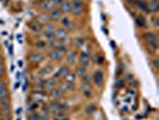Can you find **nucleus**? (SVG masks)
<instances>
[{
	"mask_svg": "<svg viewBox=\"0 0 159 120\" xmlns=\"http://www.w3.org/2000/svg\"><path fill=\"white\" fill-rule=\"evenodd\" d=\"M39 6H41V8L42 10H50L54 7V4H53V1L52 0H42L41 3H39Z\"/></svg>",
	"mask_w": 159,
	"mask_h": 120,
	"instance_id": "f8f14e48",
	"label": "nucleus"
},
{
	"mask_svg": "<svg viewBox=\"0 0 159 120\" xmlns=\"http://www.w3.org/2000/svg\"><path fill=\"white\" fill-rule=\"evenodd\" d=\"M77 75L78 76H80V77H83L84 75H86V67H83V66H80L78 70H77Z\"/></svg>",
	"mask_w": 159,
	"mask_h": 120,
	"instance_id": "f704fd0d",
	"label": "nucleus"
},
{
	"mask_svg": "<svg viewBox=\"0 0 159 120\" xmlns=\"http://www.w3.org/2000/svg\"><path fill=\"white\" fill-rule=\"evenodd\" d=\"M8 95H10V94H8V89H7V88L0 90V98H7Z\"/></svg>",
	"mask_w": 159,
	"mask_h": 120,
	"instance_id": "473e14b6",
	"label": "nucleus"
},
{
	"mask_svg": "<svg viewBox=\"0 0 159 120\" xmlns=\"http://www.w3.org/2000/svg\"><path fill=\"white\" fill-rule=\"evenodd\" d=\"M135 5L139 10H141V11L144 12H147V3L145 1V0H135Z\"/></svg>",
	"mask_w": 159,
	"mask_h": 120,
	"instance_id": "dca6fc26",
	"label": "nucleus"
},
{
	"mask_svg": "<svg viewBox=\"0 0 159 120\" xmlns=\"http://www.w3.org/2000/svg\"><path fill=\"white\" fill-rule=\"evenodd\" d=\"M37 107H38V103H36V102L34 101V103H31L30 106H29V109H30V111H35Z\"/></svg>",
	"mask_w": 159,
	"mask_h": 120,
	"instance_id": "a19ab883",
	"label": "nucleus"
},
{
	"mask_svg": "<svg viewBox=\"0 0 159 120\" xmlns=\"http://www.w3.org/2000/svg\"><path fill=\"white\" fill-rule=\"evenodd\" d=\"M29 60H30L31 63L38 64V63H42V61H43L44 57H43V54L38 53V52H34V53H31L30 55H29Z\"/></svg>",
	"mask_w": 159,
	"mask_h": 120,
	"instance_id": "39448f33",
	"label": "nucleus"
},
{
	"mask_svg": "<svg viewBox=\"0 0 159 120\" xmlns=\"http://www.w3.org/2000/svg\"><path fill=\"white\" fill-rule=\"evenodd\" d=\"M43 35H44L46 38H48V41H52V40H56L55 33H46V31H43Z\"/></svg>",
	"mask_w": 159,
	"mask_h": 120,
	"instance_id": "2f4dec72",
	"label": "nucleus"
},
{
	"mask_svg": "<svg viewBox=\"0 0 159 120\" xmlns=\"http://www.w3.org/2000/svg\"><path fill=\"white\" fill-rule=\"evenodd\" d=\"M128 4H135V0H127Z\"/></svg>",
	"mask_w": 159,
	"mask_h": 120,
	"instance_id": "09e8293b",
	"label": "nucleus"
},
{
	"mask_svg": "<svg viewBox=\"0 0 159 120\" xmlns=\"http://www.w3.org/2000/svg\"><path fill=\"white\" fill-rule=\"evenodd\" d=\"M6 73V70H5V66L4 64H0V78H3Z\"/></svg>",
	"mask_w": 159,
	"mask_h": 120,
	"instance_id": "ea45409f",
	"label": "nucleus"
},
{
	"mask_svg": "<svg viewBox=\"0 0 159 120\" xmlns=\"http://www.w3.org/2000/svg\"><path fill=\"white\" fill-rule=\"evenodd\" d=\"M61 90L62 91H66V90H69V91H74L75 90V85H74V83H67L66 82V84L65 85H61Z\"/></svg>",
	"mask_w": 159,
	"mask_h": 120,
	"instance_id": "4be33fe9",
	"label": "nucleus"
},
{
	"mask_svg": "<svg viewBox=\"0 0 159 120\" xmlns=\"http://www.w3.org/2000/svg\"><path fill=\"white\" fill-rule=\"evenodd\" d=\"M57 71H59V73H60V77H61V76H67V75L69 73V68L66 67V66H62V67L59 68Z\"/></svg>",
	"mask_w": 159,
	"mask_h": 120,
	"instance_id": "c756f323",
	"label": "nucleus"
},
{
	"mask_svg": "<svg viewBox=\"0 0 159 120\" xmlns=\"http://www.w3.org/2000/svg\"><path fill=\"white\" fill-rule=\"evenodd\" d=\"M62 95H64V91H62L61 89H57V88H55V89L50 90V96H52L54 100L61 98V97H62Z\"/></svg>",
	"mask_w": 159,
	"mask_h": 120,
	"instance_id": "4468645a",
	"label": "nucleus"
},
{
	"mask_svg": "<svg viewBox=\"0 0 159 120\" xmlns=\"http://www.w3.org/2000/svg\"><path fill=\"white\" fill-rule=\"evenodd\" d=\"M44 88H46L47 90H53V89H55V88H56V82H55V79H54V78H53V79H47Z\"/></svg>",
	"mask_w": 159,
	"mask_h": 120,
	"instance_id": "a211bd4d",
	"label": "nucleus"
},
{
	"mask_svg": "<svg viewBox=\"0 0 159 120\" xmlns=\"http://www.w3.org/2000/svg\"><path fill=\"white\" fill-rule=\"evenodd\" d=\"M57 28H56V25L54 24V23H47L46 25H44V31L46 33H55V30H56Z\"/></svg>",
	"mask_w": 159,
	"mask_h": 120,
	"instance_id": "6ab92c4d",
	"label": "nucleus"
},
{
	"mask_svg": "<svg viewBox=\"0 0 159 120\" xmlns=\"http://www.w3.org/2000/svg\"><path fill=\"white\" fill-rule=\"evenodd\" d=\"M37 48H44L46 46H47V43L44 42V41H42V40H39V41H37L36 42V45H35Z\"/></svg>",
	"mask_w": 159,
	"mask_h": 120,
	"instance_id": "58836bf2",
	"label": "nucleus"
},
{
	"mask_svg": "<svg viewBox=\"0 0 159 120\" xmlns=\"http://www.w3.org/2000/svg\"><path fill=\"white\" fill-rule=\"evenodd\" d=\"M49 58H50L52 60H54V61H61V60L64 59V54L61 52L56 51V49H50L48 53Z\"/></svg>",
	"mask_w": 159,
	"mask_h": 120,
	"instance_id": "20e7f679",
	"label": "nucleus"
},
{
	"mask_svg": "<svg viewBox=\"0 0 159 120\" xmlns=\"http://www.w3.org/2000/svg\"><path fill=\"white\" fill-rule=\"evenodd\" d=\"M39 120H49V119H44V118H41V119H39Z\"/></svg>",
	"mask_w": 159,
	"mask_h": 120,
	"instance_id": "603ef678",
	"label": "nucleus"
},
{
	"mask_svg": "<svg viewBox=\"0 0 159 120\" xmlns=\"http://www.w3.org/2000/svg\"><path fill=\"white\" fill-rule=\"evenodd\" d=\"M91 79L97 87H101L103 84L104 75H103V72L101 71V70H96V71L93 72V75H92V77H91Z\"/></svg>",
	"mask_w": 159,
	"mask_h": 120,
	"instance_id": "7ed1b4c3",
	"label": "nucleus"
},
{
	"mask_svg": "<svg viewBox=\"0 0 159 120\" xmlns=\"http://www.w3.org/2000/svg\"><path fill=\"white\" fill-rule=\"evenodd\" d=\"M29 28H30V30H31V31H34V33H37V31H41L42 25L39 24L37 21H35V22H30V23H29Z\"/></svg>",
	"mask_w": 159,
	"mask_h": 120,
	"instance_id": "2eb2a0df",
	"label": "nucleus"
},
{
	"mask_svg": "<svg viewBox=\"0 0 159 120\" xmlns=\"http://www.w3.org/2000/svg\"><path fill=\"white\" fill-rule=\"evenodd\" d=\"M73 43H74V46L78 47V48H83V47L85 46V40H84L83 37H78V38H75L74 41H73Z\"/></svg>",
	"mask_w": 159,
	"mask_h": 120,
	"instance_id": "412c9836",
	"label": "nucleus"
},
{
	"mask_svg": "<svg viewBox=\"0 0 159 120\" xmlns=\"http://www.w3.org/2000/svg\"><path fill=\"white\" fill-rule=\"evenodd\" d=\"M95 59H96V63H97L98 65H102V64L104 63V58H103L102 55H96Z\"/></svg>",
	"mask_w": 159,
	"mask_h": 120,
	"instance_id": "4c0bfd02",
	"label": "nucleus"
},
{
	"mask_svg": "<svg viewBox=\"0 0 159 120\" xmlns=\"http://www.w3.org/2000/svg\"><path fill=\"white\" fill-rule=\"evenodd\" d=\"M152 63H153L154 68H158V67H159V60H158V59H153V60H152Z\"/></svg>",
	"mask_w": 159,
	"mask_h": 120,
	"instance_id": "a18cd8bd",
	"label": "nucleus"
},
{
	"mask_svg": "<svg viewBox=\"0 0 159 120\" xmlns=\"http://www.w3.org/2000/svg\"><path fill=\"white\" fill-rule=\"evenodd\" d=\"M5 88H7L6 82H5V81H3V79H0V90H1V89H5Z\"/></svg>",
	"mask_w": 159,
	"mask_h": 120,
	"instance_id": "37998d69",
	"label": "nucleus"
},
{
	"mask_svg": "<svg viewBox=\"0 0 159 120\" xmlns=\"http://www.w3.org/2000/svg\"><path fill=\"white\" fill-rule=\"evenodd\" d=\"M48 16H49V19H50V21H59V19L62 17V13H61V11L59 8L53 7Z\"/></svg>",
	"mask_w": 159,
	"mask_h": 120,
	"instance_id": "423d86ee",
	"label": "nucleus"
},
{
	"mask_svg": "<svg viewBox=\"0 0 159 120\" xmlns=\"http://www.w3.org/2000/svg\"><path fill=\"white\" fill-rule=\"evenodd\" d=\"M135 23H136V25H139V27H145V25H146V21H145L144 16H138V17H135Z\"/></svg>",
	"mask_w": 159,
	"mask_h": 120,
	"instance_id": "b1692460",
	"label": "nucleus"
},
{
	"mask_svg": "<svg viewBox=\"0 0 159 120\" xmlns=\"http://www.w3.org/2000/svg\"><path fill=\"white\" fill-rule=\"evenodd\" d=\"M3 107H10L8 98H0V108H3Z\"/></svg>",
	"mask_w": 159,
	"mask_h": 120,
	"instance_id": "72a5a7b5",
	"label": "nucleus"
},
{
	"mask_svg": "<svg viewBox=\"0 0 159 120\" xmlns=\"http://www.w3.org/2000/svg\"><path fill=\"white\" fill-rule=\"evenodd\" d=\"M96 109H97V106H96L95 103H91V105H88V106L86 107L85 112H86L87 114H92V113H95V112H96Z\"/></svg>",
	"mask_w": 159,
	"mask_h": 120,
	"instance_id": "bb28decb",
	"label": "nucleus"
},
{
	"mask_svg": "<svg viewBox=\"0 0 159 120\" xmlns=\"http://www.w3.org/2000/svg\"><path fill=\"white\" fill-rule=\"evenodd\" d=\"M48 111L50 113L56 114L59 111H60V107H59V102H52L50 105L48 106Z\"/></svg>",
	"mask_w": 159,
	"mask_h": 120,
	"instance_id": "f3484780",
	"label": "nucleus"
},
{
	"mask_svg": "<svg viewBox=\"0 0 159 120\" xmlns=\"http://www.w3.org/2000/svg\"><path fill=\"white\" fill-rule=\"evenodd\" d=\"M50 49H55L56 46H57V42H56V40H52V41H49L48 45H47Z\"/></svg>",
	"mask_w": 159,
	"mask_h": 120,
	"instance_id": "e433bc0d",
	"label": "nucleus"
},
{
	"mask_svg": "<svg viewBox=\"0 0 159 120\" xmlns=\"http://www.w3.org/2000/svg\"><path fill=\"white\" fill-rule=\"evenodd\" d=\"M3 61H4V55L0 53V64H3Z\"/></svg>",
	"mask_w": 159,
	"mask_h": 120,
	"instance_id": "49530a36",
	"label": "nucleus"
},
{
	"mask_svg": "<svg viewBox=\"0 0 159 120\" xmlns=\"http://www.w3.org/2000/svg\"><path fill=\"white\" fill-rule=\"evenodd\" d=\"M148 1H152V0H148Z\"/></svg>",
	"mask_w": 159,
	"mask_h": 120,
	"instance_id": "864d4df0",
	"label": "nucleus"
},
{
	"mask_svg": "<svg viewBox=\"0 0 159 120\" xmlns=\"http://www.w3.org/2000/svg\"><path fill=\"white\" fill-rule=\"evenodd\" d=\"M153 22H154L156 27H158V18H157V17H154V18H153Z\"/></svg>",
	"mask_w": 159,
	"mask_h": 120,
	"instance_id": "de8ad7c7",
	"label": "nucleus"
},
{
	"mask_svg": "<svg viewBox=\"0 0 159 120\" xmlns=\"http://www.w3.org/2000/svg\"><path fill=\"white\" fill-rule=\"evenodd\" d=\"M75 78H77V75L72 73V72H69L67 76H65V79H66L67 83H74L75 82Z\"/></svg>",
	"mask_w": 159,
	"mask_h": 120,
	"instance_id": "393cba45",
	"label": "nucleus"
},
{
	"mask_svg": "<svg viewBox=\"0 0 159 120\" xmlns=\"http://www.w3.org/2000/svg\"><path fill=\"white\" fill-rule=\"evenodd\" d=\"M46 82H47V78H43V77H41V78H38V81H37V87H44L46 85Z\"/></svg>",
	"mask_w": 159,
	"mask_h": 120,
	"instance_id": "c9c22d12",
	"label": "nucleus"
},
{
	"mask_svg": "<svg viewBox=\"0 0 159 120\" xmlns=\"http://www.w3.org/2000/svg\"><path fill=\"white\" fill-rule=\"evenodd\" d=\"M36 21L39 23V24H47V23H49V21H50V19H49V16L47 15V13H44V12H42V13H39L38 16H37V18H36Z\"/></svg>",
	"mask_w": 159,
	"mask_h": 120,
	"instance_id": "1a4fd4ad",
	"label": "nucleus"
},
{
	"mask_svg": "<svg viewBox=\"0 0 159 120\" xmlns=\"http://www.w3.org/2000/svg\"><path fill=\"white\" fill-rule=\"evenodd\" d=\"M60 25L62 27V28H69V27H72V21H71V18L69 17H67V16H64V17H61L60 19Z\"/></svg>",
	"mask_w": 159,
	"mask_h": 120,
	"instance_id": "9d476101",
	"label": "nucleus"
},
{
	"mask_svg": "<svg viewBox=\"0 0 159 120\" xmlns=\"http://www.w3.org/2000/svg\"><path fill=\"white\" fill-rule=\"evenodd\" d=\"M68 36V31L65 29V28H60V29H56L55 30V37L57 38V40H62L64 38H66Z\"/></svg>",
	"mask_w": 159,
	"mask_h": 120,
	"instance_id": "6e6552de",
	"label": "nucleus"
},
{
	"mask_svg": "<svg viewBox=\"0 0 159 120\" xmlns=\"http://www.w3.org/2000/svg\"><path fill=\"white\" fill-rule=\"evenodd\" d=\"M82 82H83V84H91V82H92V79H91V76L90 75H84L83 77H82Z\"/></svg>",
	"mask_w": 159,
	"mask_h": 120,
	"instance_id": "c85d7f7f",
	"label": "nucleus"
},
{
	"mask_svg": "<svg viewBox=\"0 0 159 120\" xmlns=\"http://www.w3.org/2000/svg\"><path fill=\"white\" fill-rule=\"evenodd\" d=\"M18 87H19V83H16V84H15V89H17Z\"/></svg>",
	"mask_w": 159,
	"mask_h": 120,
	"instance_id": "8fccbe9b",
	"label": "nucleus"
},
{
	"mask_svg": "<svg viewBox=\"0 0 159 120\" xmlns=\"http://www.w3.org/2000/svg\"><path fill=\"white\" fill-rule=\"evenodd\" d=\"M53 1V4H54V6L55 5H57V6H60L62 3H64V0H52Z\"/></svg>",
	"mask_w": 159,
	"mask_h": 120,
	"instance_id": "c03bdc74",
	"label": "nucleus"
},
{
	"mask_svg": "<svg viewBox=\"0 0 159 120\" xmlns=\"http://www.w3.org/2000/svg\"><path fill=\"white\" fill-rule=\"evenodd\" d=\"M91 93H92V89H90V84H83V94L86 97H90Z\"/></svg>",
	"mask_w": 159,
	"mask_h": 120,
	"instance_id": "5701e85b",
	"label": "nucleus"
},
{
	"mask_svg": "<svg viewBox=\"0 0 159 120\" xmlns=\"http://www.w3.org/2000/svg\"><path fill=\"white\" fill-rule=\"evenodd\" d=\"M90 55H86V54H82L80 59H79V64H80V66L83 67H87L88 65H90Z\"/></svg>",
	"mask_w": 159,
	"mask_h": 120,
	"instance_id": "9b49d317",
	"label": "nucleus"
},
{
	"mask_svg": "<svg viewBox=\"0 0 159 120\" xmlns=\"http://www.w3.org/2000/svg\"><path fill=\"white\" fill-rule=\"evenodd\" d=\"M55 49H56V51H59V52H61L62 54H65L68 51V47L66 45H64V43H57V46H56Z\"/></svg>",
	"mask_w": 159,
	"mask_h": 120,
	"instance_id": "a878e982",
	"label": "nucleus"
},
{
	"mask_svg": "<svg viewBox=\"0 0 159 120\" xmlns=\"http://www.w3.org/2000/svg\"><path fill=\"white\" fill-rule=\"evenodd\" d=\"M50 72H52V66H50V65H48V66L41 68V71H39V75H41V76L43 77V76H46V75H48V73H50Z\"/></svg>",
	"mask_w": 159,
	"mask_h": 120,
	"instance_id": "cd10ccee",
	"label": "nucleus"
},
{
	"mask_svg": "<svg viewBox=\"0 0 159 120\" xmlns=\"http://www.w3.org/2000/svg\"><path fill=\"white\" fill-rule=\"evenodd\" d=\"M158 11V1L157 0H152L150 1V5H147V12L156 13Z\"/></svg>",
	"mask_w": 159,
	"mask_h": 120,
	"instance_id": "ddd939ff",
	"label": "nucleus"
},
{
	"mask_svg": "<svg viewBox=\"0 0 159 120\" xmlns=\"http://www.w3.org/2000/svg\"><path fill=\"white\" fill-rule=\"evenodd\" d=\"M52 120H60V119H59V118H57V117H56V118H53V119H52Z\"/></svg>",
	"mask_w": 159,
	"mask_h": 120,
	"instance_id": "3c124183",
	"label": "nucleus"
},
{
	"mask_svg": "<svg viewBox=\"0 0 159 120\" xmlns=\"http://www.w3.org/2000/svg\"><path fill=\"white\" fill-rule=\"evenodd\" d=\"M77 60H78V58H77V54H75V53H69V54L67 55V63H68V64L73 65V64L77 63Z\"/></svg>",
	"mask_w": 159,
	"mask_h": 120,
	"instance_id": "aec40b11",
	"label": "nucleus"
},
{
	"mask_svg": "<svg viewBox=\"0 0 159 120\" xmlns=\"http://www.w3.org/2000/svg\"><path fill=\"white\" fill-rule=\"evenodd\" d=\"M144 38L145 41L150 45V47H153V48H157L158 47V37L152 31H147L144 34Z\"/></svg>",
	"mask_w": 159,
	"mask_h": 120,
	"instance_id": "f03ea898",
	"label": "nucleus"
},
{
	"mask_svg": "<svg viewBox=\"0 0 159 120\" xmlns=\"http://www.w3.org/2000/svg\"><path fill=\"white\" fill-rule=\"evenodd\" d=\"M71 5H72V10H71V13H73L74 16H82L85 11L84 8V1L83 0H73L71 1Z\"/></svg>",
	"mask_w": 159,
	"mask_h": 120,
	"instance_id": "f257e3e1",
	"label": "nucleus"
},
{
	"mask_svg": "<svg viewBox=\"0 0 159 120\" xmlns=\"http://www.w3.org/2000/svg\"><path fill=\"white\" fill-rule=\"evenodd\" d=\"M59 10L61 11V13H71V10H72L71 1H68V0H64V3L60 5Z\"/></svg>",
	"mask_w": 159,
	"mask_h": 120,
	"instance_id": "0eeeda50",
	"label": "nucleus"
},
{
	"mask_svg": "<svg viewBox=\"0 0 159 120\" xmlns=\"http://www.w3.org/2000/svg\"><path fill=\"white\" fill-rule=\"evenodd\" d=\"M39 119H41V117H39V114L37 112H32L28 117V120H39Z\"/></svg>",
	"mask_w": 159,
	"mask_h": 120,
	"instance_id": "7c9ffc66",
	"label": "nucleus"
},
{
	"mask_svg": "<svg viewBox=\"0 0 159 120\" xmlns=\"http://www.w3.org/2000/svg\"><path fill=\"white\" fill-rule=\"evenodd\" d=\"M124 85V82L122 81V79H118V81L116 82V88H122Z\"/></svg>",
	"mask_w": 159,
	"mask_h": 120,
	"instance_id": "79ce46f5",
	"label": "nucleus"
}]
</instances>
